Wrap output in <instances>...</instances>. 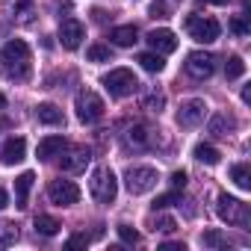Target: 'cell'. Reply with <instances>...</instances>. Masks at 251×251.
<instances>
[{
	"mask_svg": "<svg viewBox=\"0 0 251 251\" xmlns=\"http://www.w3.org/2000/svg\"><path fill=\"white\" fill-rule=\"evenodd\" d=\"M83 39H86V27L77 18H65L59 24V42H62L65 50H77L83 45Z\"/></svg>",
	"mask_w": 251,
	"mask_h": 251,
	"instance_id": "7c38bea8",
	"label": "cell"
},
{
	"mask_svg": "<svg viewBox=\"0 0 251 251\" xmlns=\"http://www.w3.org/2000/svg\"><path fill=\"white\" fill-rule=\"evenodd\" d=\"M145 71H151V74H160L163 68H166V62H163V56L160 53H154V50H148V53H139V59H136Z\"/></svg>",
	"mask_w": 251,
	"mask_h": 251,
	"instance_id": "cb8c5ba5",
	"label": "cell"
},
{
	"mask_svg": "<svg viewBox=\"0 0 251 251\" xmlns=\"http://www.w3.org/2000/svg\"><path fill=\"white\" fill-rule=\"evenodd\" d=\"M0 106H6V95H0Z\"/></svg>",
	"mask_w": 251,
	"mask_h": 251,
	"instance_id": "60d3db41",
	"label": "cell"
},
{
	"mask_svg": "<svg viewBox=\"0 0 251 251\" xmlns=\"http://www.w3.org/2000/svg\"><path fill=\"white\" fill-rule=\"evenodd\" d=\"M89 192L98 204H112L115 195H118V180H115L112 169H106V166L95 169L92 177H89Z\"/></svg>",
	"mask_w": 251,
	"mask_h": 251,
	"instance_id": "3957f363",
	"label": "cell"
},
{
	"mask_svg": "<svg viewBox=\"0 0 251 251\" xmlns=\"http://www.w3.org/2000/svg\"><path fill=\"white\" fill-rule=\"evenodd\" d=\"M207 3H216V6H225V3H227V0H207Z\"/></svg>",
	"mask_w": 251,
	"mask_h": 251,
	"instance_id": "ab89813d",
	"label": "cell"
},
{
	"mask_svg": "<svg viewBox=\"0 0 251 251\" xmlns=\"http://www.w3.org/2000/svg\"><path fill=\"white\" fill-rule=\"evenodd\" d=\"M65 148H68L65 136H45V139L39 142V148H36V157H39V160H53V157H59Z\"/></svg>",
	"mask_w": 251,
	"mask_h": 251,
	"instance_id": "9a60e30c",
	"label": "cell"
},
{
	"mask_svg": "<svg viewBox=\"0 0 251 251\" xmlns=\"http://www.w3.org/2000/svg\"><path fill=\"white\" fill-rule=\"evenodd\" d=\"M148 139H151V133H148L145 124H133V127L124 133V145L127 148H148Z\"/></svg>",
	"mask_w": 251,
	"mask_h": 251,
	"instance_id": "ffe728a7",
	"label": "cell"
},
{
	"mask_svg": "<svg viewBox=\"0 0 251 251\" xmlns=\"http://www.w3.org/2000/svg\"><path fill=\"white\" fill-rule=\"evenodd\" d=\"M157 169L151 166H130L127 172H124V186H127L130 195H145L157 186Z\"/></svg>",
	"mask_w": 251,
	"mask_h": 251,
	"instance_id": "8992f818",
	"label": "cell"
},
{
	"mask_svg": "<svg viewBox=\"0 0 251 251\" xmlns=\"http://www.w3.org/2000/svg\"><path fill=\"white\" fill-rule=\"evenodd\" d=\"M86 59H89V62H109V59H112V50H109L106 45H92V48L86 50Z\"/></svg>",
	"mask_w": 251,
	"mask_h": 251,
	"instance_id": "484cf974",
	"label": "cell"
},
{
	"mask_svg": "<svg viewBox=\"0 0 251 251\" xmlns=\"http://www.w3.org/2000/svg\"><path fill=\"white\" fill-rule=\"evenodd\" d=\"M216 213H219V219L227 222V225H236V227H248V225H251V210H248V204L239 201V198H233V195H227V192H222V195L216 198Z\"/></svg>",
	"mask_w": 251,
	"mask_h": 251,
	"instance_id": "7a4b0ae2",
	"label": "cell"
},
{
	"mask_svg": "<svg viewBox=\"0 0 251 251\" xmlns=\"http://www.w3.org/2000/svg\"><path fill=\"white\" fill-rule=\"evenodd\" d=\"M230 180H233L242 192H248V189H251V169H248V163L230 166Z\"/></svg>",
	"mask_w": 251,
	"mask_h": 251,
	"instance_id": "7402d4cb",
	"label": "cell"
},
{
	"mask_svg": "<svg viewBox=\"0 0 251 251\" xmlns=\"http://www.w3.org/2000/svg\"><path fill=\"white\" fill-rule=\"evenodd\" d=\"M204 115H207V103L201 98H189L177 109V124L180 127H198V124L204 121Z\"/></svg>",
	"mask_w": 251,
	"mask_h": 251,
	"instance_id": "9c48e42d",
	"label": "cell"
},
{
	"mask_svg": "<svg viewBox=\"0 0 251 251\" xmlns=\"http://www.w3.org/2000/svg\"><path fill=\"white\" fill-rule=\"evenodd\" d=\"M115 230H118L121 242H127V245H136V242H139V233H136V230H133L130 225H118Z\"/></svg>",
	"mask_w": 251,
	"mask_h": 251,
	"instance_id": "f546056e",
	"label": "cell"
},
{
	"mask_svg": "<svg viewBox=\"0 0 251 251\" xmlns=\"http://www.w3.org/2000/svg\"><path fill=\"white\" fill-rule=\"evenodd\" d=\"M175 227H177V222H175L172 216H154V219H151V230H154V233H157V230H160V233H172Z\"/></svg>",
	"mask_w": 251,
	"mask_h": 251,
	"instance_id": "83f0119b",
	"label": "cell"
},
{
	"mask_svg": "<svg viewBox=\"0 0 251 251\" xmlns=\"http://www.w3.org/2000/svg\"><path fill=\"white\" fill-rule=\"evenodd\" d=\"M0 71L12 83H27L30 80L33 53H30V45L24 39H12V42L3 45V50H0Z\"/></svg>",
	"mask_w": 251,
	"mask_h": 251,
	"instance_id": "6da1fadb",
	"label": "cell"
},
{
	"mask_svg": "<svg viewBox=\"0 0 251 251\" xmlns=\"http://www.w3.org/2000/svg\"><path fill=\"white\" fill-rule=\"evenodd\" d=\"M0 127H3V124H0Z\"/></svg>",
	"mask_w": 251,
	"mask_h": 251,
	"instance_id": "b9f144b4",
	"label": "cell"
},
{
	"mask_svg": "<svg viewBox=\"0 0 251 251\" xmlns=\"http://www.w3.org/2000/svg\"><path fill=\"white\" fill-rule=\"evenodd\" d=\"M65 245H68V248H80V245H89V236H86V233H74V236H71Z\"/></svg>",
	"mask_w": 251,
	"mask_h": 251,
	"instance_id": "e575fe53",
	"label": "cell"
},
{
	"mask_svg": "<svg viewBox=\"0 0 251 251\" xmlns=\"http://www.w3.org/2000/svg\"><path fill=\"white\" fill-rule=\"evenodd\" d=\"M151 15L154 18H166V3H154L151 6Z\"/></svg>",
	"mask_w": 251,
	"mask_h": 251,
	"instance_id": "d590c367",
	"label": "cell"
},
{
	"mask_svg": "<svg viewBox=\"0 0 251 251\" xmlns=\"http://www.w3.org/2000/svg\"><path fill=\"white\" fill-rule=\"evenodd\" d=\"M100 83L112 98H127V95H133L139 89V80H136V74L130 68H112L109 74H103Z\"/></svg>",
	"mask_w": 251,
	"mask_h": 251,
	"instance_id": "277c9868",
	"label": "cell"
},
{
	"mask_svg": "<svg viewBox=\"0 0 251 251\" xmlns=\"http://www.w3.org/2000/svg\"><path fill=\"white\" fill-rule=\"evenodd\" d=\"M201 245H207V248H227L230 239H227L222 230H204V233H201Z\"/></svg>",
	"mask_w": 251,
	"mask_h": 251,
	"instance_id": "d4e9b609",
	"label": "cell"
},
{
	"mask_svg": "<svg viewBox=\"0 0 251 251\" xmlns=\"http://www.w3.org/2000/svg\"><path fill=\"white\" fill-rule=\"evenodd\" d=\"M59 227H62V222L56 219V216H36V233H42V236H56L59 233Z\"/></svg>",
	"mask_w": 251,
	"mask_h": 251,
	"instance_id": "603a6c76",
	"label": "cell"
},
{
	"mask_svg": "<svg viewBox=\"0 0 251 251\" xmlns=\"http://www.w3.org/2000/svg\"><path fill=\"white\" fill-rule=\"evenodd\" d=\"M24 157H27V139H24V136L6 139L3 151H0V160H3V166H15V163H21Z\"/></svg>",
	"mask_w": 251,
	"mask_h": 251,
	"instance_id": "5bb4252c",
	"label": "cell"
},
{
	"mask_svg": "<svg viewBox=\"0 0 251 251\" xmlns=\"http://www.w3.org/2000/svg\"><path fill=\"white\" fill-rule=\"evenodd\" d=\"M36 118H39V124H48V127H59V124L65 121V115H62V109L56 103H39L36 106Z\"/></svg>",
	"mask_w": 251,
	"mask_h": 251,
	"instance_id": "e0dca14e",
	"label": "cell"
},
{
	"mask_svg": "<svg viewBox=\"0 0 251 251\" xmlns=\"http://www.w3.org/2000/svg\"><path fill=\"white\" fill-rule=\"evenodd\" d=\"M230 33H236V36H248V33H251L245 15H233V18H230Z\"/></svg>",
	"mask_w": 251,
	"mask_h": 251,
	"instance_id": "4dcf8cb0",
	"label": "cell"
},
{
	"mask_svg": "<svg viewBox=\"0 0 251 251\" xmlns=\"http://www.w3.org/2000/svg\"><path fill=\"white\" fill-rule=\"evenodd\" d=\"M89 160H92V151L89 148H65L62 154H59V169L62 172H68V175H80V172H86V166H89Z\"/></svg>",
	"mask_w": 251,
	"mask_h": 251,
	"instance_id": "8fae6325",
	"label": "cell"
},
{
	"mask_svg": "<svg viewBox=\"0 0 251 251\" xmlns=\"http://www.w3.org/2000/svg\"><path fill=\"white\" fill-rule=\"evenodd\" d=\"M163 251H186L183 242H163Z\"/></svg>",
	"mask_w": 251,
	"mask_h": 251,
	"instance_id": "8d00e7d4",
	"label": "cell"
},
{
	"mask_svg": "<svg viewBox=\"0 0 251 251\" xmlns=\"http://www.w3.org/2000/svg\"><path fill=\"white\" fill-rule=\"evenodd\" d=\"M213 71H216V56H213V53L195 50V53L186 56V74H189V77L207 80V77H213Z\"/></svg>",
	"mask_w": 251,
	"mask_h": 251,
	"instance_id": "30bf717a",
	"label": "cell"
},
{
	"mask_svg": "<svg viewBox=\"0 0 251 251\" xmlns=\"http://www.w3.org/2000/svg\"><path fill=\"white\" fill-rule=\"evenodd\" d=\"M148 45H151L154 53L166 56V53H175L177 50V36L172 30H151L148 33Z\"/></svg>",
	"mask_w": 251,
	"mask_h": 251,
	"instance_id": "4fadbf2b",
	"label": "cell"
},
{
	"mask_svg": "<svg viewBox=\"0 0 251 251\" xmlns=\"http://www.w3.org/2000/svg\"><path fill=\"white\" fill-rule=\"evenodd\" d=\"M169 180H172V189H183V186H186V172L180 169V172H175Z\"/></svg>",
	"mask_w": 251,
	"mask_h": 251,
	"instance_id": "836d02e7",
	"label": "cell"
},
{
	"mask_svg": "<svg viewBox=\"0 0 251 251\" xmlns=\"http://www.w3.org/2000/svg\"><path fill=\"white\" fill-rule=\"evenodd\" d=\"M186 33L201 42V45H210L219 39V21L216 18H204V15H189L186 18Z\"/></svg>",
	"mask_w": 251,
	"mask_h": 251,
	"instance_id": "52a82bcc",
	"label": "cell"
},
{
	"mask_svg": "<svg viewBox=\"0 0 251 251\" xmlns=\"http://www.w3.org/2000/svg\"><path fill=\"white\" fill-rule=\"evenodd\" d=\"M177 201H180L177 189H175V192H169V195H157V201H154V210H166V207H172V204H177Z\"/></svg>",
	"mask_w": 251,
	"mask_h": 251,
	"instance_id": "d6a6232c",
	"label": "cell"
},
{
	"mask_svg": "<svg viewBox=\"0 0 251 251\" xmlns=\"http://www.w3.org/2000/svg\"><path fill=\"white\" fill-rule=\"evenodd\" d=\"M48 198L56 207H71V204L80 201V186L74 180H62V177L59 180H50L48 183Z\"/></svg>",
	"mask_w": 251,
	"mask_h": 251,
	"instance_id": "ba28073f",
	"label": "cell"
},
{
	"mask_svg": "<svg viewBox=\"0 0 251 251\" xmlns=\"http://www.w3.org/2000/svg\"><path fill=\"white\" fill-rule=\"evenodd\" d=\"M166 106V98H163V92H151L148 98H145V109H151V112H160Z\"/></svg>",
	"mask_w": 251,
	"mask_h": 251,
	"instance_id": "1f68e13d",
	"label": "cell"
},
{
	"mask_svg": "<svg viewBox=\"0 0 251 251\" xmlns=\"http://www.w3.org/2000/svg\"><path fill=\"white\" fill-rule=\"evenodd\" d=\"M242 74H245V62H242V56H230L227 65H225V77H227V80H239Z\"/></svg>",
	"mask_w": 251,
	"mask_h": 251,
	"instance_id": "4316f807",
	"label": "cell"
},
{
	"mask_svg": "<svg viewBox=\"0 0 251 251\" xmlns=\"http://www.w3.org/2000/svg\"><path fill=\"white\" fill-rule=\"evenodd\" d=\"M33 180H36V175H33V172H24V175H18V177H15V207H18V210H24V207H27V198H30Z\"/></svg>",
	"mask_w": 251,
	"mask_h": 251,
	"instance_id": "d6986e66",
	"label": "cell"
},
{
	"mask_svg": "<svg viewBox=\"0 0 251 251\" xmlns=\"http://www.w3.org/2000/svg\"><path fill=\"white\" fill-rule=\"evenodd\" d=\"M207 130L222 139V136H227V133L236 130V118H233L230 112H216V115L210 118V124H207Z\"/></svg>",
	"mask_w": 251,
	"mask_h": 251,
	"instance_id": "2e32d148",
	"label": "cell"
},
{
	"mask_svg": "<svg viewBox=\"0 0 251 251\" xmlns=\"http://www.w3.org/2000/svg\"><path fill=\"white\" fill-rule=\"evenodd\" d=\"M136 36H139V33H136L133 24H124V27H112V30H109V42L118 45V48H133V45L139 42Z\"/></svg>",
	"mask_w": 251,
	"mask_h": 251,
	"instance_id": "ac0fdd59",
	"label": "cell"
},
{
	"mask_svg": "<svg viewBox=\"0 0 251 251\" xmlns=\"http://www.w3.org/2000/svg\"><path fill=\"white\" fill-rule=\"evenodd\" d=\"M248 100H251V89L245 86V89H242V103H248Z\"/></svg>",
	"mask_w": 251,
	"mask_h": 251,
	"instance_id": "f35d334b",
	"label": "cell"
},
{
	"mask_svg": "<svg viewBox=\"0 0 251 251\" xmlns=\"http://www.w3.org/2000/svg\"><path fill=\"white\" fill-rule=\"evenodd\" d=\"M0 230H3V239H0V248H9L18 242V227L15 225H0Z\"/></svg>",
	"mask_w": 251,
	"mask_h": 251,
	"instance_id": "f1b7e54d",
	"label": "cell"
},
{
	"mask_svg": "<svg viewBox=\"0 0 251 251\" xmlns=\"http://www.w3.org/2000/svg\"><path fill=\"white\" fill-rule=\"evenodd\" d=\"M74 109H77V118H80L83 124H95V121H100L103 112H106L103 98H100L98 92H92V89H83V92L77 95Z\"/></svg>",
	"mask_w": 251,
	"mask_h": 251,
	"instance_id": "5b68a950",
	"label": "cell"
},
{
	"mask_svg": "<svg viewBox=\"0 0 251 251\" xmlns=\"http://www.w3.org/2000/svg\"><path fill=\"white\" fill-rule=\"evenodd\" d=\"M192 157H195L198 163H204V166H216V163L222 160V154H219V148H213V145H207V142H201V145H195V151H192Z\"/></svg>",
	"mask_w": 251,
	"mask_h": 251,
	"instance_id": "44dd1931",
	"label": "cell"
},
{
	"mask_svg": "<svg viewBox=\"0 0 251 251\" xmlns=\"http://www.w3.org/2000/svg\"><path fill=\"white\" fill-rule=\"evenodd\" d=\"M9 207V195H6V189H0V210H6Z\"/></svg>",
	"mask_w": 251,
	"mask_h": 251,
	"instance_id": "74e56055",
	"label": "cell"
}]
</instances>
